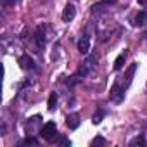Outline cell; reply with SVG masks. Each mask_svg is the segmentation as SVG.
Instances as JSON below:
<instances>
[{"mask_svg": "<svg viewBox=\"0 0 147 147\" xmlns=\"http://www.w3.org/2000/svg\"><path fill=\"white\" fill-rule=\"evenodd\" d=\"M55 131H57L55 123H54V121H49V123H45V125H43V128H42L40 135H42L45 140H52V137L55 135Z\"/></svg>", "mask_w": 147, "mask_h": 147, "instance_id": "1", "label": "cell"}, {"mask_svg": "<svg viewBox=\"0 0 147 147\" xmlns=\"http://www.w3.org/2000/svg\"><path fill=\"white\" fill-rule=\"evenodd\" d=\"M75 16H76L75 5H73V4H67V5L64 7V11H62V21H64V23H69V21L75 19Z\"/></svg>", "mask_w": 147, "mask_h": 147, "instance_id": "2", "label": "cell"}, {"mask_svg": "<svg viewBox=\"0 0 147 147\" xmlns=\"http://www.w3.org/2000/svg\"><path fill=\"white\" fill-rule=\"evenodd\" d=\"M123 97H125V88H121L118 83H114L111 87V99H114L116 102H121Z\"/></svg>", "mask_w": 147, "mask_h": 147, "instance_id": "3", "label": "cell"}, {"mask_svg": "<svg viewBox=\"0 0 147 147\" xmlns=\"http://www.w3.org/2000/svg\"><path fill=\"white\" fill-rule=\"evenodd\" d=\"M66 125H67V128H69V130H76V128L80 126V116H78L76 113L69 114V116L66 118Z\"/></svg>", "mask_w": 147, "mask_h": 147, "instance_id": "4", "label": "cell"}, {"mask_svg": "<svg viewBox=\"0 0 147 147\" xmlns=\"http://www.w3.org/2000/svg\"><path fill=\"white\" fill-rule=\"evenodd\" d=\"M94 62H95V59H94V57H88V59H87V61L83 62V66L80 67V71H78V73H80L82 76H87L88 73H90V71L94 69Z\"/></svg>", "mask_w": 147, "mask_h": 147, "instance_id": "5", "label": "cell"}, {"mask_svg": "<svg viewBox=\"0 0 147 147\" xmlns=\"http://www.w3.org/2000/svg\"><path fill=\"white\" fill-rule=\"evenodd\" d=\"M19 64H21V67H23V69H33V67H35L33 59H31L30 55H26V54L19 57Z\"/></svg>", "mask_w": 147, "mask_h": 147, "instance_id": "6", "label": "cell"}, {"mask_svg": "<svg viewBox=\"0 0 147 147\" xmlns=\"http://www.w3.org/2000/svg\"><path fill=\"white\" fill-rule=\"evenodd\" d=\"M78 50L82 54H88V50H90V40L87 36H83V38L78 40Z\"/></svg>", "mask_w": 147, "mask_h": 147, "instance_id": "7", "label": "cell"}, {"mask_svg": "<svg viewBox=\"0 0 147 147\" xmlns=\"http://www.w3.org/2000/svg\"><path fill=\"white\" fill-rule=\"evenodd\" d=\"M142 147V145H145V138H144V135H137L135 138H131L130 140V147Z\"/></svg>", "mask_w": 147, "mask_h": 147, "instance_id": "8", "label": "cell"}, {"mask_svg": "<svg viewBox=\"0 0 147 147\" xmlns=\"http://www.w3.org/2000/svg\"><path fill=\"white\" fill-rule=\"evenodd\" d=\"M135 71H137V64H131V66L128 67V71H126V83H125V87H128V85L131 83V78H133V75H135Z\"/></svg>", "mask_w": 147, "mask_h": 147, "instance_id": "9", "label": "cell"}, {"mask_svg": "<svg viewBox=\"0 0 147 147\" xmlns=\"http://www.w3.org/2000/svg\"><path fill=\"white\" fill-rule=\"evenodd\" d=\"M125 59H126V54H119V55L116 57V61H114V69H116V71H119V69L123 67Z\"/></svg>", "mask_w": 147, "mask_h": 147, "instance_id": "10", "label": "cell"}, {"mask_svg": "<svg viewBox=\"0 0 147 147\" xmlns=\"http://www.w3.org/2000/svg\"><path fill=\"white\" fill-rule=\"evenodd\" d=\"M135 21H137V24H138V26H145V24H147V12H144V11H142V12H138V14H137V18H135Z\"/></svg>", "mask_w": 147, "mask_h": 147, "instance_id": "11", "label": "cell"}, {"mask_svg": "<svg viewBox=\"0 0 147 147\" xmlns=\"http://www.w3.org/2000/svg\"><path fill=\"white\" fill-rule=\"evenodd\" d=\"M47 106H49V111H54V109H55V106H57V95H55V94H50Z\"/></svg>", "mask_w": 147, "mask_h": 147, "instance_id": "12", "label": "cell"}, {"mask_svg": "<svg viewBox=\"0 0 147 147\" xmlns=\"http://www.w3.org/2000/svg\"><path fill=\"white\" fill-rule=\"evenodd\" d=\"M36 43L42 47V45H45V35H43V31H42V28H38V31H36Z\"/></svg>", "mask_w": 147, "mask_h": 147, "instance_id": "13", "label": "cell"}, {"mask_svg": "<svg viewBox=\"0 0 147 147\" xmlns=\"http://www.w3.org/2000/svg\"><path fill=\"white\" fill-rule=\"evenodd\" d=\"M97 145H106V138H102V137H95V138L92 140V147H97Z\"/></svg>", "mask_w": 147, "mask_h": 147, "instance_id": "14", "label": "cell"}, {"mask_svg": "<svg viewBox=\"0 0 147 147\" xmlns=\"http://www.w3.org/2000/svg\"><path fill=\"white\" fill-rule=\"evenodd\" d=\"M102 116H104V114H102L100 111H99V113H95V114L92 116V123H94V125H99V123L102 121Z\"/></svg>", "mask_w": 147, "mask_h": 147, "instance_id": "15", "label": "cell"}, {"mask_svg": "<svg viewBox=\"0 0 147 147\" xmlns=\"http://www.w3.org/2000/svg\"><path fill=\"white\" fill-rule=\"evenodd\" d=\"M61 144H62V145H71V142H69L67 138H61Z\"/></svg>", "mask_w": 147, "mask_h": 147, "instance_id": "16", "label": "cell"}, {"mask_svg": "<svg viewBox=\"0 0 147 147\" xmlns=\"http://www.w3.org/2000/svg\"><path fill=\"white\" fill-rule=\"evenodd\" d=\"M102 4H106V5H109V4H116V0H102Z\"/></svg>", "mask_w": 147, "mask_h": 147, "instance_id": "17", "label": "cell"}, {"mask_svg": "<svg viewBox=\"0 0 147 147\" xmlns=\"http://www.w3.org/2000/svg\"><path fill=\"white\" fill-rule=\"evenodd\" d=\"M138 4L140 5H147V0H138Z\"/></svg>", "mask_w": 147, "mask_h": 147, "instance_id": "18", "label": "cell"}]
</instances>
